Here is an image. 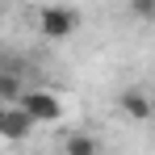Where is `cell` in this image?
<instances>
[{"label": "cell", "instance_id": "cell-4", "mask_svg": "<svg viewBox=\"0 0 155 155\" xmlns=\"http://www.w3.org/2000/svg\"><path fill=\"white\" fill-rule=\"evenodd\" d=\"M117 105H122V113H126L130 122H147L155 113V105H151V97L143 92V88H126L122 97H117Z\"/></svg>", "mask_w": 155, "mask_h": 155}, {"label": "cell", "instance_id": "cell-2", "mask_svg": "<svg viewBox=\"0 0 155 155\" xmlns=\"http://www.w3.org/2000/svg\"><path fill=\"white\" fill-rule=\"evenodd\" d=\"M21 109H25L38 126H54V122H63V101L54 97L51 88H29L25 101H21Z\"/></svg>", "mask_w": 155, "mask_h": 155}, {"label": "cell", "instance_id": "cell-3", "mask_svg": "<svg viewBox=\"0 0 155 155\" xmlns=\"http://www.w3.org/2000/svg\"><path fill=\"white\" fill-rule=\"evenodd\" d=\"M34 117H29L21 105H0V134L8 138V143H21V138H29L34 134Z\"/></svg>", "mask_w": 155, "mask_h": 155}, {"label": "cell", "instance_id": "cell-7", "mask_svg": "<svg viewBox=\"0 0 155 155\" xmlns=\"http://www.w3.org/2000/svg\"><path fill=\"white\" fill-rule=\"evenodd\" d=\"M130 13H134V17H143V21H155V4H151V0H143V4H130Z\"/></svg>", "mask_w": 155, "mask_h": 155}, {"label": "cell", "instance_id": "cell-6", "mask_svg": "<svg viewBox=\"0 0 155 155\" xmlns=\"http://www.w3.org/2000/svg\"><path fill=\"white\" fill-rule=\"evenodd\" d=\"M63 155H101V147H97V138L92 134H67V143H63Z\"/></svg>", "mask_w": 155, "mask_h": 155}, {"label": "cell", "instance_id": "cell-5", "mask_svg": "<svg viewBox=\"0 0 155 155\" xmlns=\"http://www.w3.org/2000/svg\"><path fill=\"white\" fill-rule=\"evenodd\" d=\"M0 101H4V105H21V101H25L21 80H17V71H13V67H4V71H0Z\"/></svg>", "mask_w": 155, "mask_h": 155}, {"label": "cell", "instance_id": "cell-1", "mask_svg": "<svg viewBox=\"0 0 155 155\" xmlns=\"http://www.w3.org/2000/svg\"><path fill=\"white\" fill-rule=\"evenodd\" d=\"M34 21H38V34H42V38L63 42V38H71V34L80 29V8H67V4H42V8L34 13Z\"/></svg>", "mask_w": 155, "mask_h": 155}, {"label": "cell", "instance_id": "cell-8", "mask_svg": "<svg viewBox=\"0 0 155 155\" xmlns=\"http://www.w3.org/2000/svg\"><path fill=\"white\" fill-rule=\"evenodd\" d=\"M151 84H155V80H151Z\"/></svg>", "mask_w": 155, "mask_h": 155}]
</instances>
